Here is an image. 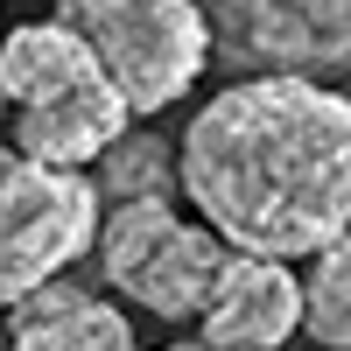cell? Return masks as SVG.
<instances>
[{
	"label": "cell",
	"instance_id": "cell-1",
	"mask_svg": "<svg viewBox=\"0 0 351 351\" xmlns=\"http://www.w3.org/2000/svg\"><path fill=\"white\" fill-rule=\"evenodd\" d=\"M183 197L232 253L295 260L351 232V92L316 77H232L183 141Z\"/></svg>",
	"mask_w": 351,
	"mask_h": 351
},
{
	"label": "cell",
	"instance_id": "cell-2",
	"mask_svg": "<svg viewBox=\"0 0 351 351\" xmlns=\"http://www.w3.org/2000/svg\"><path fill=\"white\" fill-rule=\"evenodd\" d=\"M0 99L14 112V155L43 169H99V155L134 134L127 92L64 21H21L0 36Z\"/></svg>",
	"mask_w": 351,
	"mask_h": 351
},
{
	"label": "cell",
	"instance_id": "cell-3",
	"mask_svg": "<svg viewBox=\"0 0 351 351\" xmlns=\"http://www.w3.org/2000/svg\"><path fill=\"white\" fill-rule=\"evenodd\" d=\"M56 21L77 28V36L99 49V64L127 92L134 120L169 112L218 64L211 8H204V0H64Z\"/></svg>",
	"mask_w": 351,
	"mask_h": 351
},
{
	"label": "cell",
	"instance_id": "cell-4",
	"mask_svg": "<svg viewBox=\"0 0 351 351\" xmlns=\"http://www.w3.org/2000/svg\"><path fill=\"white\" fill-rule=\"evenodd\" d=\"M99 204L106 197L84 169H43L0 148V316L99 253Z\"/></svg>",
	"mask_w": 351,
	"mask_h": 351
},
{
	"label": "cell",
	"instance_id": "cell-5",
	"mask_svg": "<svg viewBox=\"0 0 351 351\" xmlns=\"http://www.w3.org/2000/svg\"><path fill=\"white\" fill-rule=\"evenodd\" d=\"M232 77H351V0H204Z\"/></svg>",
	"mask_w": 351,
	"mask_h": 351
},
{
	"label": "cell",
	"instance_id": "cell-6",
	"mask_svg": "<svg viewBox=\"0 0 351 351\" xmlns=\"http://www.w3.org/2000/svg\"><path fill=\"white\" fill-rule=\"evenodd\" d=\"M204 351H281L302 330V281L281 260L232 253L211 309H204Z\"/></svg>",
	"mask_w": 351,
	"mask_h": 351
},
{
	"label": "cell",
	"instance_id": "cell-7",
	"mask_svg": "<svg viewBox=\"0 0 351 351\" xmlns=\"http://www.w3.org/2000/svg\"><path fill=\"white\" fill-rule=\"evenodd\" d=\"M225 267H232V246H225L204 218H197V225L183 218V225H176V239L141 267V281L127 288V302L148 309L155 324H204V309H211Z\"/></svg>",
	"mask_w": 351,
	"mask_h": 351
},
{
	"label": "cell",
	"instance_id": "cell-8",
	"mask_svg": "<svg viewBox=\"0 0 351 351\" xmlns=\"http://www.w3.org/2000/svg\"><path fill=\"white\" fill-rule=\"evenodd\" d=\"M14 337V351H134V324L112 302H99L92 288H77L71 274L36 288L21 309L0 316Z\"/></svg>",
	"mask_w": 351,
	"mask_h": 351
},
{
	"label": "cell",
	"instance_id": "cell-9",
	"mask_svg": "<svg viewBox=\"0 0 351 351\" xmlns=\"http://www.w3.org/2000/svg\"><path fill=\"white\" fill-rule=\"evenodd\" d=\"M176 225H183V218H176V204H169V197L112 204V211H106V225H99V274L127 295V288L141 281V267H148V260L176 239Z\"/></svg>",
	"mask_w": 351,
	"mask_h": 351
},
{
	"label": "cell",
	"instance_id": "cell-10",
	"mask_svg": "<svg viewBox=\"0 0 351 351\" xmlns=\"http://www.w3.org/2000/svg\"><path fill=\"white\" fill-rule=\"evenodd\" d=\"M99 197L106 204H141V197H169L183 190V155H176V141L162 134H127L120 148L99 155Z\"/></svg>",
	"mask_w": 351,
	"mask_h": 351
},
{
	"label": "cell",
	"instance_id": "cell-11",
	"mask_svg": "<svg viewBox=\"0 0 351 351\" xmlns=\"http://www.w3.org/2000/svg\"><path fill=\"white\" fill-rule=\"evenodd\" d=\"M302 330L324 351H351V232L316 253V267L302 281Z\"/></svg>",
	"mask_w": 351,
	"mask_h": 351
},
{
	"label": "cell",
	"instance_id": "cell-12",
	"mask_svg": "<svg viewBox=\"0 0 351 351\" xmlns=\"http://www.w3.org/2000/svg\"><path fill=\"white\" fill-rule=\"evenodd\" d=\"M0 351H14V337H8V324H0Z\"/></svg>",
	"mask_w": 351,
	"mask_h": 351
},
{
	"label": "cell",
	"instance_id": "cell-13",
	"mask_svg": "<svg viewBox=\"0 0 351 351\" xmlns=\"http://www.w3.org/2000/svg\"><path fill=\"white\" fill-rule=\"evenodd\" d=\"M169 351H204V344H169Z\"/></svg>",
	"mask_w": 351,
	"mask_h": 351
},
{
	"label": "cell",
	"instance_id": "cell-14",
	"mask_svg": "<svg viewBox=\"0 0 351 351\" xmlns=\"http://www.w3.org/2000/svg\"><path fill=\"white\" fill-rule=\"evenodd\" d=\"M0 112H8V99H0Z\"/></svg>",
	"mask_w": 351,
	"mask_h": 351
}]
</instances>
